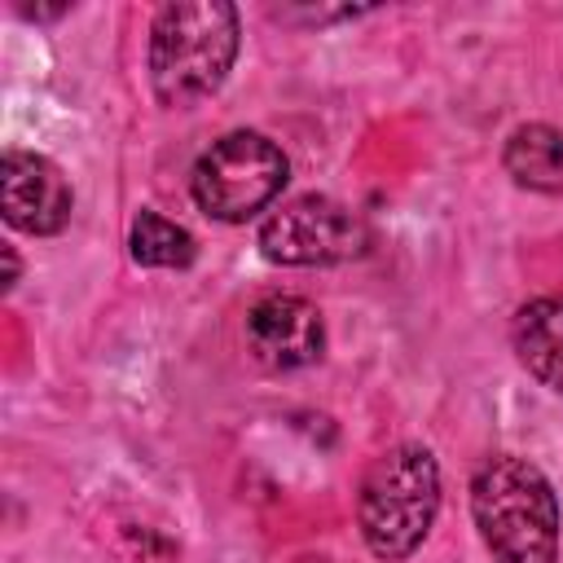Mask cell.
Masks as SVG:
<instances>
[{"instance_id": "obj_11", "label": "cell", "mask_w": 563, "mask_h": 563, "mask_svg": "<svg viewBox=\"0 0 563 563\" xmlns=\"http://www.w3.org/2000/svg\"><path fill=\"white\" fill-rule=\"evenodd\" d=\"M4 290H13V282H18V255H13V246H4Z\"/></svg>"}, {"instance_id": "obj_2", "label": "cell", "mask_w": 563, "mask_h": 563, "mask_svg": "<svg viewBox=\"0 0 563 563\" xmlns=\"http://www.w3.org/2000/svg\"><path fill=\"white\" fill-rule=\"evenodd\" d=\"M238 9L224 0L163 4L150 26V88L163 106H194L211 97L238 57Z\"/></svg>"}, {"instance_id": "obj_8", "label": "cell", "mask_w": 563, "mask_h": 563, "mask_svg": "<svg viewBox=\"0 0 563 563\" xmlns=\"http://www.w3.org/2000/svg\"><path fill=\"white\" fill-rule=\"evenodd\" d=\"M510 343L519 365L554 396H563V295L523 303L510 321Z\"/></svg>"}, {"instance_id": "obj_4", "label": "cell", "mask_w": 563, "mask_h": 563, "mask_svg": "<svg viewBox=\"0 0 563 563\" xmlns=\"http://www.w3.org/2000/svg\"><path fill=\"white\" fill-rule=\"evenodd\" d=\"M290 163L282 145H273L264 132H229L189 172V194L198 211L224 224H246L260 216L286 185Z\"/></svg>"}, {"instance_id": "obj_5", "label": "cell", "mask_w": 563, "mask_h": 563, "mask_svg": "<svg viewBox=\"0 0 563 563\" xmlns=\"http://www.w3.org/2000/svg\"><path fill=\"white\" fill-rule=\"evenodd\" d=\"M369 229L365 220L325 194H299L282 202L264 224H260V251L273 264L286 268H325V264H347L365 255Z\"/></svg>"}, {"instance_id": "obj_9", "label": "cell", "mask_w": 563, "mask_h": 563, "mask_svg": "<svg viewBox=\"0 0 563 563\" xmlns=\"http://www.w3.org/2000/svg\"><path fill=\"white\" fill-rule=\"evenodd\" d=\"M506 172L515 185L537 189V194H563V132L550 123H523L506 136L501 150Z\"/></svg>"}, {"instance_id": "obj_10", "label": "cell", "mask_w": 563, "mask_h": 563, "mask_svg": "<svg viewBox=\"0 0 563 563\" xmlns=\"http://www.w3.org/2000/svg\"><path fill=\"white\" fill-rule=\"evenodd\" d=\"M128 246H132V260L145 264V268H189L194 251H198L189 229H180L176 220H167L158 211H141L132 220Z\"/></svg>"}, {"instance_id": "obj_7", "label": "cell", "mask_w": 563, "mask_h": 563, "mask_svg": "<svg viewBox=\"0 0 563 563\" xmlns=\"http://www.w3.org/2000/svg\"><path fill=\"white\" fill-rule=\"evenodd\" d=\"M246 347L268 369H299L321 356L325 321L299 295H268L246 312Z\"/></svg>"}, {"instance_id": "obj_1", "label": "cell", "mask_w": 563, "mask_h": 563, "mask_svg": "<svg viewBox=\"0 0 563 563\" xmlns=\"http://www.w3.org/2000/svg\"><path fill=\"white\" fill-rule=\"evenodd\" d=\"M471 515L493 563H559V497L528 457H484L471 479Z\"/></svg>"}, {"instance_id": "obj_6", "label": "cell", "mask_w": 563, "mask_h": 563, "mask_svg": "<svg viewBox=\"0 0 563 563\" xmlns=\"http://www.w3.org/2000/svg\"><path fill=\"white\" fill-rule=\"evenodd\" d=\"M0 202L4 220L22 233L48 238L62 233L75 207V194L62 176V167L31 150H4L0 158Z\"/></svg>"}, {"instance_id": "obj_3", "label": "cell", "mask_w": 563, "mask_h": 563, "mask_svg": "<svg viewBox=\"0 0 563 563\" xmlns=\"http://www.w3.org/2000/svg\"><path fill=\"white\" fill-rule=\"evenodd\" d=\"M440 510V466L422 444H391L378 453L361 479L356 523L374 559H409Z\"/></svg>"}]
</instances>
